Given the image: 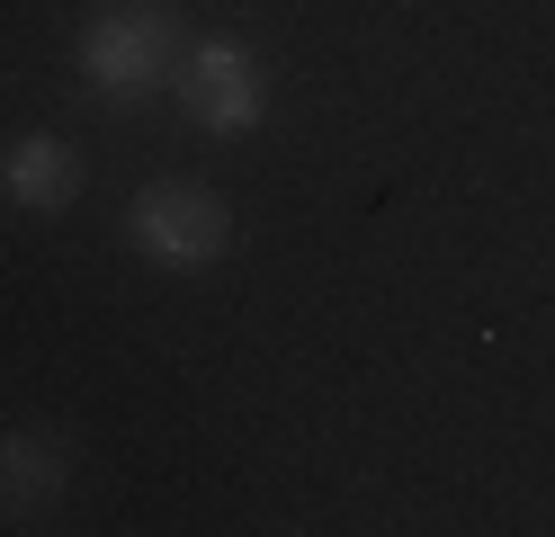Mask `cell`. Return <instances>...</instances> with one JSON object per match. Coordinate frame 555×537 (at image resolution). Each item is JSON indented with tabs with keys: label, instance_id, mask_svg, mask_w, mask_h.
I'll use <instances>...</instances> for the list:
<instances>
[{
	"label": "cell",
	"instance_id": "cell-1",
	"mask_svg": "<svg viewBox=\"0 0 555 537\" xmlns=\"http://www.w3.org/2000/svg\"><path fill=\"white\" fill-rule=\"evenodd\" d=\"M180 54H189V36L170 10H153V0H117V10H99L81 36H73V63H81V81L99 99H162L170 81H180Z\"/></svg>",
	"mask_w": 555,
	"mask_h": 537
},
{
	"label": "cell",
	"instance_id": "cell-2",
	"mask_svg": "<svg viewBox=\"0 0 555 537\" xmlns=\"http://www.w3.org/2000/svg\"><path fill=\"white\" fill-rule=\"evenodd\" d=\"M126 251L153 269H216L233 251V206L206 179H144L126 197Z\"/></svg>",
	"mask_w": 555,
	"mask_h": 537
},
{
	"label": "cell",
	"instance_id": "cell-3",
	"mask_svg": "<svg viewBox=\"0 0 555 537\" xmlns=\"http://www.w3.org/2000/svg\"><path fill=\"white\" fill-rule=\"evenodd\" d=\"M170 90H180V117L197 135H260L269 99H278V81H269V63H260L251 36H197V46L180 54V81Z\"/></svg>",
	"mask_w": 555,
	"mask_h": 537
},
{
	"label": "cell",
	"instance_id": "cell-4",
	"mask_svg": "<svg viewBox=\"0 0 555 537\" xmlns=\"http://www.w3.org/2000/svg\"><path fill=\"white\" fill-rule=\"evenodd\" d=\"M73 475H81L73 430H54V421L0 430V528H37L54 501L73 493Z\"/></svg>",
	"mask_w": 555,
	"mask_h": 537
},
{
	"label": "cell",
	"instance_id": "cell-5",
	"mask_svg": "<svg viewBox=\"0 0 555 537\" xmlns=\"http://www.w3.org/2000/svg\"><path fill=\"white\" fill-rule=\"evenodd\" d=\"M0 189H10L27 215H63L81 197V153L63 135H18L10 153H0Z\"/></svg>",
	"mask_w": 555,
	"mask_h": 537
}]
</instances>
